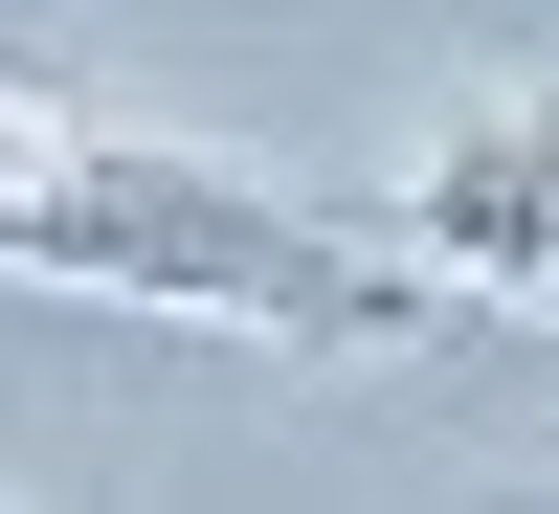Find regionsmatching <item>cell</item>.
Instances as JSON below:
<instances>
[{"label": "cell", "mask_w": 559, "mask_h": 514, "mask_svg": "<svg viewBox=\"0 0 559 514\" xmlns=\"http://www.w3.org/2000/svg\"><path fill=\"white\" fill-rule=\"evenodd\" d=\"M0 268L45 291H134V313H224V336H313V358H381V336H471L403 224H313L269 179H224L202 134H134L90 89L0 68Z\"/></svg>", "instance_id": "6da1fadb"}, {"label": "cell", "mask_w": 559, "mask_h": 514, "mask_svg": "<svg viewBox=\"0 0 559 514\" xmlns=\"http://www.w3.org/2000/svg\"><path fill=\"white\" fill-rule=\"evenodd\" d=\"M381 224H403L471 313H537V336H559V89L448 112L426 157H403V202H381Z\"/></svg>", "instance_id": "7a4b0ae2"}]
</instances>
